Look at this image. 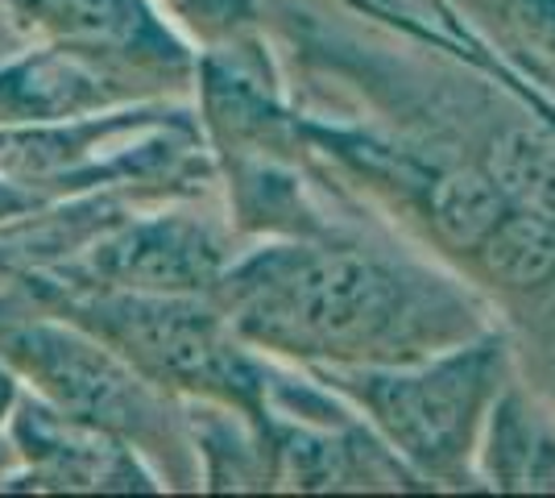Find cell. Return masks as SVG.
I'll use <instances>...</instances> for the list:
<instances>
[{
  "label": "cell",
  "mask_w": 555,
  "mask_h": 498,
  "mask_svg": "<svg viewBox=\"0 0 555 498\" xmlns=\"http://www.w3.org/2000/svg\"><path fill=\"white\" fill-rule=\"evenodd\" d=\"M261 29L291 100L373 120L477 166L518 208L555 225V129L493 72L452 4L436 38L390 29L336 0H261Z\"/></svg>",
  "instance_id": "6da1fadb"
},
{
  "label": "cell",
  "mask_w": 555,
  "mask_h": 498,
  "mask_svg": "<svg viewBox=\"0 0 555 498\" xmlns=\"http://www.w3.org/2000/svg\"><path fill=\"white\" fill-rule=\"evenodd\" d=\"M211 299L241 341L299 370L398 366L502 324L464 274L390 225L245 238Z\"/></svg>",
  "instance_id": "7a4b0ae2"
},
{
  "label": "cell",
  "mask_w": 555,
  "mask_h": 498,
  "mask_svg": "<svg viewBox=\"0 0 555 498\" xmlns=\"http://www.w3.org/2000/svg\"><path fill=\"white\" fill-rule=\"evenodd\" d=\"M518 370L514 332L493 324L473 341L398 366L311 370L415 470L427 490H481L477 440L498 391Z\"/></svg>",
  "instance_id": "3957f363"
},
{
  "label": "cell",
  "mask_w": 555,
  "mask_h": 498,
  "mask_svg": "<svg viewBox=\"0 0 555 498\" xmlns=\"http://www.w3.org/2000/svg\"><path fill=\"white\" fill-rule=\"evenodd\" d=\"M59 316L108 341L183 404L236 407L254 424L270 411L278 361L241 341L211 295L83 291L59 283Z\"/></svg>",
  "instance_id": "277c9868"
},
{
  "label": "cell",
  "mask_w": 555,
  "mask_h": 498,
  "mask_svg": "<svg viewBox=\"0 0 555 498\" xmlns=\"http://www.w3.org/2000/svg\"><path fill=\"white\" fill-rule=\"evenodd\" d=\"M4 349L42 386L50 407L133 445L166 490H199L186 404L145 379L108 341L63 316V324L47 320L13 329L4 336Z\"/></svg>",
  "instance_id": "5b68a950"
},
{
  "label": "cell",
  "mask_w": 555,
  "mask_h": 498,
  "mask_svg": "<svg viewBox=\"0 0 555 498\" xmlns=\"http://www.w3.org/2000/svg\"><path fill=\"white\" fill-rule=\"evenodd\" d=\"M241 233L211 195H163L133 204L79 245L70 283L83 291L211 295Z\"/></svg>",
  "instance_id": "8992f818"
},
{
  "label": "cell",
  "mask_w": 555,
  "mask_h": 498,
  "mask_svg": "<svg viewBox=\"0 0 555 498\" xmlns=\"http://www.w3.org/2000/svg\"><path fill=\"white\" fill-rule=\"evenodd\" d=\"M477 486L502 495H555V407L514 370L477 440Z\"/></svg>",
  "instance_id": "52a82bcc"
},
{
  "label": "cell",
  "mask_w": 555,
  "mask_h": 498,
  "mask_svg": "<svg viewBox=\"0 0 555 498\" xmlns=\"http://www.w3.org/2000/svg\"><path fill=\"white\" fill-rule=\"evenodd\" d=\"M25 436L38 452V482L54 490H120V495H158L166 490L163 477L150 470V461L120 436L59 407H34L25 420Z\"/></svg>",
  "instance_id": "ba28073f"
},
{
  "label": "cell",
  "mask_w": 555,
  "mask_h": 498,
  "mask_svg": "<svg viewBox=\"0 0 555 498\" xmlns=\"http://www.w3.org/2000/svg\"><path fill=\"white\" fill-rule=\"evenodd\" d=\"M514 75L555 100V0H448Z\"/></svg>",
  "instance_id": "9c48e42d"
},
{
  "label": "cell",
  "mask_w": 555,
  "mask_h": 498,
  "mask_svg": "<svg viewBox=\"0 0 555 498\" xmlns=\"http://www.w3.org/2000/svg\"><path fill=\"white\" fill-rule=\"evenodd\" d=\"M514 349H518V345H514ZM518 370H522L555 407V345H547V349H518Z\"/></svg>",
  "instance_id": "30bf717a"
},
{
  "label": "cell",
  "mask_w": 555,
  "mask_h": 498,
  "mask_svg": "<svg viewBox=\"0 0 555 498\" xmlns=\"http://www.w3.org/2000/svg\"><path fill=\"white\" fill-rule=\"evenodd\" d=\"M489 59H493V72L502 75V79H506L509 88H514V92H522V95H527V100H531L534 108H539V113L547 117V125H552V129H555V100H552V95H543V92H539V88H534V84H527L522 75H514V72H509V67H506V63H502V59H498V54H489Z\"/></svg>",
  "instance_id": "8fae6325"
}]
</instances>
